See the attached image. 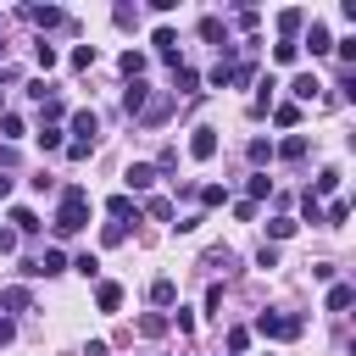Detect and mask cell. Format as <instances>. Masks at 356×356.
I'll return each mask as SVG.
<instances>
[{"label":"cell","instance_id":"cell-1","mask_svg":"<svg viewBox=\"0 0 356 356\" xmlns=\"http://www.w3.org/2000/svg\"><path fill=\"white\" fill-rule=\"evenodd\" d=\"M83 222H89V189L83 184H67L61 189V206H56V234L72 239V234H83Z\"/></svg>","mask_w":356,"mask_h":356},{"label":"cell","instance_id":"cell-2","mask_svg":"<svg viewBox=\"0 0 356 356\" xmlns=\"http://www.w3.org/2000/svg\"><path fill=\"white\" fill-rule=\"evenodd\" d=\"M300 317H289V312H261L256 317V334H267V339H300Z\"/></svg>","mask_w":356,"mask_h":356},{"label":"cell","instance_id":"cell-3","mask_svg":"<svg viewBox=\"0 0 356 356\" xmlns=\"http://www.w3.org/2000/svg\"><path fill=\"white\" fill-rule=\"evenodd\" d=\"M122 184H128V189H122V195H145V189H150V184H156V167H150V161H134V167H128V172H122Z\"/></svg>","mask_w":356,"mask_h":356},{"label":"cell","instance_id":"cell-4","mask_svg":"<svg viewBox=\"0 0 356 356\" xmlns=\"http://www.w3.org/2000/svg\"><path fill=\"white\" fill-rule=\"evenodd\" d=\"M145 106H150V83H145V78H134V83L122 89V111H128V117H139Z\"/></svg>","mask_w":356,"mask_h":356},{"label":"cell","instance_id":"cell-5","mask_svg":"<svg viewBox=\"0 0 356 356\" xmlns=\"http://www.w3.org/2000/svg\"><path fill=\"white\" fill-rule=\"evenodd\" d=\"M189 156H195V161H211V156H217V128H195V134H189Z\"/></svg>","mask_w":356,"mask_h":356},{"label":"cell","instance_id":"cell-6","mask_svg":"<svg viewBox=\"0 0 356 356\" xmlns=\"http://www.w3.org/2000/svg\"><path fill=\"white\" fill-rule=\"evenodd\" d=\"M22 17H28L33 28H61V22H67V11H56V6H28Z\"/></svg>","mask_w":356,"mask_h":356},{"label":"cell","instance_id":"cell-7","mask_svg":"<svg viewBox=\"0 0 356 356\" xmlns=\"http://www.w3.org/2000/svg\"><path fill=\"white\" fill-rule=\"evenodd\" d=\"M195 83H200V72L178 61V67H172V89H167V95H172V100H178V95H195Z\"/></svg>","mask_w":356,"mask_h":356},{"label":"cell","instance_id":"cell-8","mask_svg":"<svg viewBox=\"0 0 356 356\" xmlns=\"http://www.w3.org/2000/svg\"><path fill=\"white\" fill-rule=\"evenodd\" d=\"M106 211H111V222H128V217L139 222V200H134V195H111V200H106Z\"/></svg>","mask_w":356,"mask_h":356},{"label":"cell","instance_id":"cell-9","mask_svg":"<svg viewBox=\"0 0 356 356\" xmlns=\"http://www.w3.org/2000/svg\"><path fill=\"white\" fill-rule=\"evenodd\" d=\"M56 273H67V256H61V250H44V256H33V278H56Z\"/></svg>","mask_w":356,"mask_h":356},{"label":"cell","instance_id":"cell-10","mask_svg":"<svg viewBox=\"0 0 356 356\" xmlns=\"http://www.w3.org/2000/svg\"><path fill=\"white\" fill-rule=\"evenodd\" d=\"M95 306H100V312H117V306H122V284L100 278V284H95Z\"/></svg>","mask_w":356,"mask_h":356},{"label":"cell","instance_id":"cell-11","mask_svg":"<svg viewBox=\"0 0 356 356\" xmlns=\"http://www.w3.org/2000/svg\"><path fill=\"white\" fill-rule=\"evenodd\" d=\"M300 28H306V11H300V6H284V11H278V33H284V39H295Z\"/></svg>","mask_w":356,"mask_h":356},{"label":"cell","instance_id":"cell-12","mask_svg":"<svg viewBox=\"0 0 356 356\" xmlns=\"http://www.w3.org/2000/svg\"><path fill=\"white\" fill-rule=\"evenodd\" d=\"M200 39H211L217 50H228V22L222 17H200Z\"/></svg>","mask_w":356,"mask_h":356},{"label":"cell","instance_id":"cell-13","mask_svg":"<svg viewBox=\"0 0 356 356\" xmlns=\"http://www.w3.org/2000/svg\"><path fill=\"white\" fill-rule=\"evenodd\" d=\"M150 44H156V56H167V61L178 67V33H172V28H156V33H150Z\"/></svg>","mask_w":356,"mask_h":356},{"label":"cell","instance_id":"cell-14","mask_svg":"<svg viewBox=\"0 0 356 356\" xmlns=\"http://www.w3.org/2000/svg\"><path fill=\"white\" fill-rule=\"evenodd\" d=\"M300 44H306V50H312V56H328V50H334V33H328V28H323V22H312V33H306V39H300Z\"/></svg>","mask_w":356,"mask_h":356},{"label":"cell","instance_id":"cell-15","mask_svg":"<svg viewBox=\"0 0 356 356\" xmlns=\"http://www.w3.org/2000/svg\"><path fill=\"white\" fill-rule=\"evenodd\" d=\"M117 67H122V78L134 83V78H145V67H150V56H145V50H122V61H117Z\"/></svg>","mask_w":356,"mask_h":356},{"label":"cell","instance_id":"cell-16","mask_svg":"<svg viewBox=\"0 0 356 356\" xmlns=\"http://www.w3.org/2000/svg\"><path fill=\"white\" fill-rule=\"evenodd\" d=\"M289 89H295V106H300V100H317V95H323V78H317V72H300Z\"/></svg>","mask_w":356,"mask_h":356},{"label":"cell","instance_id":"cell-17","mask_svg":"<svg viewBox=\"0 0 356 356\" xmlns=\"http://www.w3.org/2000/svg\"><path fill=\"white\" fill-rule=\"evenodd\" d=\"M72 134H78L83 145H95V134H100V117H95V111H72Z\"/></svg>","mask_w":356,"mask_h":356},{"label":"cell","instance_id":"cell-18","mask_svg":"<svg viewBox=\"0 0 356 356\" xmlns=\"http://www.w3.org/2000/svg\"><path fill=\"white\" fill-rule=\"evenodd\" d=\"M11 222H17V239H33V234L44 228V222H39V217H33L28 206H11Z\"/></svg>","mask_w":356,"mask_h":356},{"label":"cell","instance_id":"cell-19","mask_svg":"<svg viewBox=\"0 0 356 356\" xmlns=\"http://www.w3.org/2000/svg\"><path fill=\"white\" fill-rule=\"evenodd\" d=\"M167 111H172V95H156V100L139 111V122H150V128H156V122H167Z\"/></svg>","mask_w":356,"mask_h":356},{"label":"cell","instance_id":"cell-20","mask_svg":"<svg viewBox=\"0 0 356 356\" xmlns=\"http://www.w3.org/2000/svg\"><path fill=\"white\" fill-rule=\"evenodd\" d=\"M334 189H339V167H323V172H317V184H312L306 195H312V200H323V195H334Z\"/></svg>","mask_w":356,"mask_h":356},{"label":"cell","instance_id":"cell-21","mask_svg":"<svg viewBox=\"0 0 356 356\" xmlns=\"http://www.w3.org/2000/svg\"><path fill=\"white\" fill-rule=\"evenodd\" d=\"M0 306H6V312H28V306H33V295H28V284H11V289L0 295Z\"/></svg>","mask_w":356,"mask_h":356},{"label":"cell","instance_id":"cell-22","mask_svg":"<svg viewBox=\"0 0 356 356\" xmlns=\"http://www.w3.org/2000/svg\"><path fill=\"white\" fill-rule=\"evenodd\" d=\"M273 61H278V67H295V61H300V44H295V39H278V44H273Z\"/></svg>","mask_w":356,"mask_h":356},{"label":"cell","instance_id":"cell-23","mask_svg":"<svg viewBox=\"0 0 356 356\" xmlns=\"http://www.w3.org/2000/svg\"><path fill=\"white\" fill-rule=\"evenodd\" d=\"M39 150H67V139H61L56 122H39Z\"/></svg>","mask_w":356,"mask_h":356},{"label":"cell","instance_id":"cell-24","mask_svg":"<svg viewBox=\"0 0 356 356\" xmlns=\"http://www.w3.org/2000/svg\"><path fill=\"white\" fill-rule=\"evenodd\" d=\"M273 156H284V161H300V156H306V134H289V139H284Z\"/></svg>","mask_w":356,"mask_h":356},{"label":"cell","instance_id":"cell-25","mask_svg":"<svg viewBox=\"0 0 356 356\" xmlns=\"http://www.w3.org/2000/svg\"><path fill=\"white\" fill-rule=\"evenodd\" d=\"M150 300H156V306H172V300H178V284H172V278H156V284H150Z\"/></svg>","mask_w":356,"mask_h":356},{"label":"cell","instance_id":"cell-26","mask_svg":"<svg viewBox=\"0 0 356 356\" xmlns=\"http://www.w3.org/2000/svg\"><path fill=\"white\" fill-rule=\"evenodd\" d=\"M350 300H356V289H350V284H328V312H345Z\"/></svg>","mask_w":356,"mask_h":356},{"label":"cell","instance_id":"cell-27","mask_svg":"<svg viewBox=\"0 0 356 356\" xmlns=\"http://www.w3.org/2000/svg\"><path fill=\"white\" fill-rule=\"evenodd\" d=\"M273 122H278V128H295V122H300V106H295V100L273 106Z\"/></svg>","mask_w":356,"mask_h":356},{"label":"cell","instance_id":"cell-28","mask_svg":"<svg viewBox=\"0 0 356 356\" xmlns=\"http://www.w3.org/2000/svg\"><path fill=\"white\" fill-rule=\"evenodd\" d=\"M145 211H150V217H161V222H167V217H178V206H172L167 195H150V200H145Z\"/></svg>","mask_w":356,"mask_h":356},{"label":"cell","instance_id":"cell-29","mask_svg":"<svg viewBox=\"0 0 356 356\" xmlns=\"http://www.w3.org/2000/svg\"><path fill=\"white\" fill-rule=\"evenodd\" d=\"M295 228H300V222H295V217H273V222H267V239H273V245H278V239H289V234H295Z\"/></svg>","mask_w":356,"mask_h":356},{"label":"cell","instance_id":"cell-30","mask_svg":"<svg viewBox=\"0 0 356 356\" xmlns=\"http://www.w3.org/2000/svg\"><path fill=\"white\" fill-rule=\"evenodd\" d=\"M139 334H145V339H161V334H167V317H161V312L139 317Z\"/></svg>","mask_w":356,"mask_h":356},{"label":"cell","instance_id":"cell-31","mask_svg":"<svg viewBox=\"0 0 356 356\" xmlns=\"http://www.w3.org/2000/svg\"><path fill=\"white\" fill-rule=\"evenodd\" d=\"M33 61H39V72H50L61 56H56V44H44V39H39V44H33Z\"/></svg>","mask_w":356,"mask_h":356},{"label":"cell","instance_id":"cell-32","mask_svg":"<svg viewBox=\"0 0 356 356\" xmlns=\"http://www.w3.org/2000/svg\"><path fill=\"white\" fill-rule=\"evenodd\" d=\"M245 189H250V206H256L261 195H273V178H267V172H250V184H245Z\"/></svg>","mask_w":356,"mask_h":356},{"label":"cell","instance_id":"cell-33","mask_svg":"<svg viewBox=\"0 0 356 356\" xmlns=\"http://www.w3.org/2000/svg\"><path fill=\"white\" fill-rule=\"evenodd\" d=\"M200 206H228V189L222 184H200Z\"/></svg>","mask_w":356,"mask_h":356},{"label":"cell","instance_id":"cell-34","mask_svg":"<svg viewBox=\"0 0 356 356\" xmlns=\"http://www.w3.org/2000/svg\"><path fill=\"white\" fill-rule=\"evenodd\" d=\"M72 273H83V278H100V256H89V250H83V256H72Z\"/></svg>","mask_w":356,"mask_h":356},{"label":"cell","instance_id":"cell-35","mask_svg":"<svg viewBox=\"0 0 356 356\" xmlns=\"http://www.w3.org/2000/svg\"><path fill=\"white\" fill-rule=\"evenodd\" d=\"M0 139H22V117L17 111H0Z\"/></svg>","mask_w":356,"mask_h":356},{"label":"cell","instance_id":"cell-36","mask_svg":"<svg viewBox=\"0 0 356 356\" xmlns=\"http://www.w3.org/2000/svg\"><path fill=\"white\" fill-rule=\"evenodd\" d=\"M300 217H306V222H323V200H312V195H300Z\"/></svg>","mask_w":356,"mask_h":356},{"label":"cell","instance_id":"cell-37","mask_svg":"<svg viewBox=\"0 0 356 356\" xmlns=\"http://www.w3.org/2000/svg\"><path fill=\"white\" fill-rule=\"evenodd\" d=\"M122 239H128L122 222H106V228H100V245H122Z\"/></svg>","mask_w":356,"mask_h":356},{"label":"cell","instance_id":"cell-38","mask_svg":"<svg viewBox=\"0 0 356 356\" xmlns=\"http://www.w3.org/2000/svg\"><path fill=\"white\" fill-rule=\"evenodd\" d=\"M72 67H78V72L95 67V44H78V50H72Z\"/></svg>","mask_w":356,"mask_h":356},{"label":"cell","instance_id":"cell-39","mask_svg":"<svg viewBox=\"0 0 356 356\" xmlns=\"http://www.w3.org/2000/svg\"><path fill=\"white\" fill-rule=\"evenodd\" d=\"M250 161H256V167L273 161V145H267V139H250Z\"/></svg>","mask_w":356,"mask_h":356},{"label":"cell","instance_id":"cell-40","mask_svg":"<svg viewBox=\"0 0 356 356\" xmlns=\"http://www.w3.org/2000/svg\"><path fill=\"white\" fill-rule=\"evenodd\" d=\"M256 267H261V273L278 267V245H261V250H256Z\"/></svg>","mask_w":356,"mask_h":356},{"label":"cell","instance_id":"cell-41","mask_svg":"<svg viewBox=\"0 0 356 356\" xmlns=\"http://www.w3.org/2000/svg\"><path fill=\"white\" fill-rule=\"evenodd\" d=\"M245 345H250V328H228V350H234V356H239V350H245Z\"/></svg>","mask_w":356,"mask_h":356},{"label":"cell","instance_id":"cell-42","mask_svg":"<svg viewBox=\"0 0 356 356\" xmlns=\"http://www.w3.org/2000/svg\"><path fill=\"white\" fill-rule=\"evenodd\" d=\"M111 17H117V28H134V22H139V11H134V6H117Z\"/></svg>","mask_w":356,"mask_h":356},{"label":"cell","instance_id":"cell-43","mask_svg":"<svg viewBox=\"0 0 356 356\" xmlns=\"http://www.w3.org/2000/svg\"><path fill=\"white\" fill-rule=\"evenodd\" d=\"M334 50H339V61H345V67L356 61V39H334Z\"/></svg>","mask_w":356,"mask_h":356},{"label":"cell","instance_id":"cell-44","mask_svg":"<svg viewBox=\"0 0 356 356\" xmlns=\"http://www.w3.org/2000/svg\"><path fill=\"white\" fill-rule=\"evenodd\" d=\"M67 156H72V161H83V156H95V145H83V139H67Z\"/></svg>","mask_w":356,"mask_h":356},{"label":"cell","instance_id":"cell-45","mask_svg":"<svg viewBox=\"0 0 356 356\" xmlns=\"http://www.w3.org/2000/svg\"><path fill=\"white\" fill-rule=\"evenodd\" d=\"M206 267H222V273H228V267H234V250H211V256H206Z\"/></svg>","mask_w":356,"mask_h":356},{"label":"cell","instance_id":"cell-46","mask_svg":"<svg viewBox=\"0 0 356 356\" xmlns=\"http://www.w3.org/2000/svg\"><path fill=\"white\" fill-rule=\"evenodd\" d=\"M206 312H211V317L222 312V284H211V289H206Z\"/></svg>","mask_w":356,"mask_h":356},{"label":"cell","instance_id":"cell-47","mask_svg":"<svg viewBox=\"0 0 356 356\" xmlns=\"http://www.w3.org/2000/svg\"><path fill=\"white\" fill-rule=\"evenodd\" d=\"M172 323H178V334H195V312H184V306H178V312H172Z\"/></svg>","mask_w":356,"mask_h":356},{"label":"cell","instance_id":"cell-48","mask_svg":"<svg viewBox=\"0 0 356 356\" xmlns=\"http://www.w3.org/2000/svg\"><path fill=\"white\" fill-rule=\"evenodd\" d=\"M17 250V228H0V256H11Z\"/></svg>","mask_w":356,"mask_h":356},{"label":"cell","instance_id":"cell-49","mask_svg":"<svg viewBox=\"0 0 356 356\" xmlns=\"http://www.w3.org/2000/svg\"><path fill=\"white\" fill-rule=\"evenodd\" d=\"M17 339V328H11V317H0V345H11Z\"/></svg>","mask_w":356,"mask_h":356},{"label":"cell","instance_id":"cell-50","mask_svg":"<svg viewBox=\"0 0 356 356\" xmlns=\"http://www.w3.org/2000/svg\"><path fill=\"white\" fill-rule=\"evenodd\" d=\"M6 195H11V178H6V172H0V200H6Z\"/></svg>","mask_w":356,"mask_h":356},{"label":"cell","instance_id":"cell-51","mask_svg":"<svg viewBox=\"0 0 356 356\" xmlns=\"http://www.w3.org/2000/svg\"><path fill=\"white\" fill-rule=\"evenodd\" d=\"M0 61H6V44H0Z\"/></svg>","mask_w":356,"mask_h":356}]
</instances>
